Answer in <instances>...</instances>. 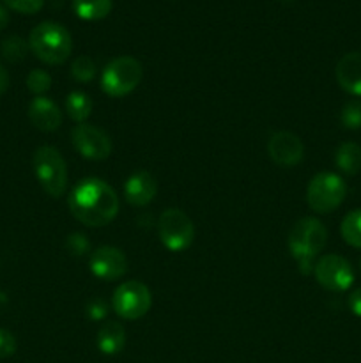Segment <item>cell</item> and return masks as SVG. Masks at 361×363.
<instances>
[{
  "label": "cell",
  "mask_w": 361,
  "mask_h": 363,
  "mask_svg": "<svg viewBox=\"0 0 361 363\" xmlns=\"http://www.w3.org/2000/svg\"><path fill=\"white\" fill-rule=\"evenodd\" d=\"M67 206L71 215L84 225L105 227L119 213V197L103 179L87 177L71 190Z\"/></svg>",
  "instance_id": "1"
},
{
  "label": "cell",
  "mask_w": 361,
  "mask_h": 363,
  "mask_svg": "<svg viewBox=\"0 0 361 363\" xmlns=\"http://www.w3.org/2000/svg\"><path fill=\"white\" fill-rule=\"evenodd\" d=\"M328 241V230L317 218H301L289 233V252L297 261L301 273H310L315 268L314 261Z\"/></svg>",
  "instance_id": "2"
},
{
  "label": "cell",
  "mask_w": 361,
  "mask_h": 363,
  "mask_svg": "<svg viewBox=\"0 0 361 363\" xmlns=\"http://www.w3.org/2000/svg\"><path fill=\"white\" fill-rule=\"evenodd\" d=\"M28 48L39 60L50 66H59L67 60L73 50L69 30L60 23L42 21L32 28L28 35Z\"/></svg>",
  "instance_id": "3"
},
{
  "label": "cell",
  "mask_w": 361,
  "mask_h": 363,
  "mask_svg": "<svg viewBox=\"0 0 361 363\" xmlns=\"http://www.w3.org/2000/svg\"><path fill=\"white\" fill-rule=\"evenodd\" d=\"M32 165H34L35 179L39 181L41 188L50 197L59 199L66 194L67 165L59 149L52 147V145H41L39 149H35Z\"/></svg>",
  "instance_id": "4"
},
{
  "label": "cell",
  "mask_w": 361,
  "mask_h": 363,
  "mask_svg": "<svg viewBox=\"0 0 361 363\" xmlns=\"http://www.w3.org/2000/svg\"><path fill=\"white\" fill-rule=\"evenodd\" d=\"M144 69L134 57L122 55L110 60L101 74V89L110 98H124L140 85Z\"/></svg>",
  "instance_id": "5"
},
{
  "label": "cell",
  "mask_w": 361,
  "mask_h": 363,
  "mask_svg": "<svg viewBox=\"0 0 361 363\" xmlns=\"http://www.w3.org/2000/svg\"><path fill=\"white\" fill-rule=\"evenodd\" d=\"M347 184L338 174L321 172L311 177L306 188V202L315 213H331L345 201Z\"/></svg>",
  "instance_id": "6"
},
{
  "label": "cell",
  "mask_w": 361,
  "mask_h": 363,
  "mask_svg": "<svg viewBox=\"0 0 361 363\" xmlns=\"http://www.w3.org/2000/svg\"><path fill=\"white\" fill-rule=\"evenodd\" d=\"M158 234L163 247L170 252H184L195 240V225L190 216L177 208L161 213L158 220Z\"/></svg>",
  "instance_id": "7"
},
{
  "label": "cell",
  "mask_w": 361,
  "mask_h": 363,
  "mask_svg": "<svg viewBox=\"0 0 361 363\" xmlns=\"http://www.w3.org/2000/svg\"><path fill=\"white\" fill-rule=\"evenodd\" d=\"M152 294L144 282L138 280H130L124 282L113 291L112 308L119 318L126 321H134L140 319L151 311Z\"/></svg>",
  "instance_id": "8"
},
{
  "label": "cell",
  "mask_w": 361,
  "mask_h": 363,
  "mask_svg": "<svg viewBox=\"0 0 361 363\" xmlns=\"http://www.w3.org/2000/svg\"><path fill=\"white\" fill-rule=\"evenodd\" d=\"M315 279L324 289L333 293H342L347 291L354 282V272L350 268L349 261L340 255L329 254L319 259L315 262Z\"/></svg>",
  "instance_id": "9"
},
{
  "label": "cell",
  "mask_w": 361,
  "mask_h": 363,
  "mask_svg": "<svg viewBox=\"0 0 361 363\" xmlns=\"http://www.w3.org/2000/svg\"><path fill=\"white\" fill-rule=\"evenodd\" d=\"M71 142H73L78 155H81L87 160H92V162L106 160L112 155L113 149L108 135L103 130H99L98 126H92V124L87 123L74 126V130L71 131Z\"/></svg>",
  "instance_id": "10"
},
{
  "label": "cell",
  "mask_w": 361,
  "mask_h": 363,
  "mask_svg": "<svg viewBox=\"0 0 361 363\" xmlns=\"http://www.w3.org/2000/svg\"><path fill=\"white\" fill-rule=\"evenodd\" d=\"M91 273L99 280L112 282V280L120 279L127 272V259L122 250L115 247H99L92 252L91 261Z\"/></svg>",
  "instance_id": "11"
},
{
  "label": "cell",
  "mask_w": 361,
  "mask_h": 363,
  "mask_svg": "<svg viewBox=\"0 0 361 363\" xmlns=\"http://www.w3.org/2000/svg\"><path fill=\"white\" fill-rule=\"evenodd\" d=\"M268 152L276 165L294 167L303 160L304 145L297 135L290 131H276L269 137Z\"/></svg>",
  "instance_id": "12"
},
{
  "label": "cell",
  "mask_w": 361,
  "mask_h": 363,
  "mask_svg": "<svg viewBox=\"0 0 361 363\" xmlns=\"http://www.w3.org/2000/svg\"><path fill=\"white\" fill-rule=\"evenodd\" d=\"M156 194H158V183L145 170L131 174L124 183V199L127 204L134 206V208H144V206L151 204Z\"/></svg>",
  "instance_id": "13"
},
{
  "label": "cell",
  "mask_w": 361,
  "mask_h": 363,
  "mask_svg": "<svg viewBox=\"0 0 361 363\" xmlns=\"http://www.w3.org/2000/svg\"><path fill=\"white\" fill-rule=\"evenodd\" d=\"M28 119L38 130L50 133V131H55L60 128L62 112L55 101L45 98V96H38L28 105Z\"/></svg>",
  "instance_id": "14"
},
{
  "label": "cell",
  "mask_w": 361,
  "mask_h": 363,
  "mask_svg": "<svg viewBox=\"0 0 361 363\" xmlns=\"http://www.w3.org/2000/svg\"><path fill=\"white\" fill-rule=\"evenodd\" d=\"M336 82L350 96H361V53L350 52L336 64Z\"/></svg>",
  "instance_id": "15"
},
{
  "label": "cell",
  "mask_w": 361,
  "mask_h": 363,
  "mask_svg": "<svg viewBox=\"0 0 361 363\" xmlns=\"http://www.w3.org/2000/svg\"><path fill=\"white\" fill-rule=\"evenodd\" d=\"M96 346L106 357L119 354L126 346V330L120 323L108 321L98 330L96 335Z\"/></svg>",
  "instance_id": "16"
},
{
  "label": "cell",
  "mask_w": 361,
  "mask_h": 363,
  "mask_svg": "<svg viewBox=\"0 0 361 363\" xmlns=\"http://www.w3.org/2000/svg\"><path fill=\"white\" fill-rule=\"evenodd\" d=\"M335 163L347 176H356L361 170V147L354 142H343L335 152Z\"/></svg>",
  "instance_id": "17"
},
{
  "label": "cell",
  "mask_w": 361,
  "mask_h": 363,
  "mask_svg": "<svg viewBox=\"0 0 361 363\" xmlns=\"http://www.w3.org/2000/svg\"><path fill=\"white\" fill-rule=\"evenodd\" d=\"M73 9L85 21H98L112 13V0H74Z\"/></svg>",
  "instance_id": "18"
},
{
  "label": "cell",
  "mask_w": 361,
  "mask_h": 363,
  "mask_svg": "<svg viewBox=\"0 0 361 363\" xmlns=\"http://www.w3.org/2000/svg\"><path fill=\"white\" fill-rule=\"evenodd\" d=\"M92 103L91 96L87 92H81V91H73L69 96L66 98V112L74 123L78 124H84L85 121L91 117L92 113Z\"/></svg>",
  "instance_id": "19"
},
{
  "label": "cell",
  "mask_w": 361,
  "mask_h": 363,
  "mask_svg": "<svg viewBox=\"0 0 361 363\" xmlns=\"http://www.w3.org/2000/svg\"><path fill=\"white\" fill-rule=\"evenodd\" d=\"M340 233H342V238L347 245L361 248V209H354L343 216Z\"/></svg>",
  "instance_id": "20"
},
{
  "label": "cell",
  "mask_w": 361,
  "mask_h": 363,
  "mask_svg": "<svg viewBox=\"0 0 361 363\" xmlns=\"http://www.w3.org/2000/svg\"><path fill=\"white\" fill-rule=\"evenodd\" d=\"M0 52H2L4 59L9 62H20L27 57L28 43H25L20 35H9L0 45Z\"/></svg>",
  "instance_id": "21"
},
{
  "label": "cell",
  "mask_w": 361,
  "mask_h": 363,
  "mask_svg": "<svg viewBox=\"0 0 361 363\" xmlns=\"http://www.w3.org/2000/svg\"><path fill=\"white\" fill-rule=\"evenodd\" d=\"M71 74L76 82L88 84L96 77V62L88 55H80L71 64Z\"/></svg>",
  "instance_id": "22"
},
{
  "label": "cell",
  "mask_w": 361,
  "mask_h": 363,
  "mask_svg": "<svg viewBox=\"0 0 361 363\" xmlns=\"http://www.w3.org/2000/svg\"><path fill=\"white\" fill-rule=\"evenodd\" d=\"M340 121L347 130H360L361 128V101L360 99H350L343 105L340 112Z\"/></svg>",
  "instance_id": "23"
},
{
  "label": "cell",
  "mask_w": 361,
  "mask_h": 363,
  "mask_svg": "<svg viewBox=\"0 0 361 363\" xmlns=\"http://www.w3.org/2000/svg\"><path fill=\"white\" fill-rule=\"evenodd\" d=\"M27 87L38 98V96H42L45 92L50 91V87H52V77L42 69H32L27 77Z\"/></svg>",
  "instance_id": "24"
},
{
  "label": "cell",
  "mask_w": 361,
  "mask_h": 363,
  "mask_svg": "<svg viewBox=\"0 0 361 363\" xmlns=\"http://www.w3.org/2000/svg\"><path fill=\"white\" fill-rule=\"evenodd\" d=\"M9 9L18 11L21 14H35L42 9L45 0H4Z\"/></svg>",
  "instance_id": "25"
},
{
  "label": "cell",
  "mask_w": 361,
  "mask_h": 363,
  "mask_svg": "<svg viewBox=\"0 0 361 363\" xmlns=\"http://www.w3.org/2000/svg\"><path fill=\"white\" fill-rule=\"evenodd\" d=\"M66 247H67V250H69L73 255H85V254H88V250H91L88 240L84 236V234H80V233L71 234V236L67 238V241H66Z\"/></svg>",
  "instance_id": "26"
},
{
  "label": "cell",
  "mask_w": 361,
  "mask_h": 363,
  "mask_svg": "<svg viewBox=\"0 0 361 363\" xmlns=\"http://www.w3.org/2000/svg\"><path fill=\"white\" fill-rule=\"evenodd\" d=\"M16 339L11 332L0 328V358H9L16 353Z\"/></svg>",
  "instance_id": "27"
},
{
  "label": "cell",
  "mask_w": 361,
  "mask_h": 363,
  "mask_svg": "<svg viewBox=\"0 0 361 363\" xmlns=\"http://www.w3.org/2000/svg\"><path fill=\"white\" fill-rule=\"evenodd\" d=\"M87 314L88 318L94 319V321H101V319H105L106 314H108V307H106V303L103 300H94L91 301V305L87 307Z\"/></svg>",
  "instance_id": "28"
},
{
  "label": "cell",
  "mask_w": 361,
  "mask_h": 363,
  "mask_svg": "<svg viewBox=\"0 0 361 363\" xmlns=\"http://www.w3.org/2000/svg\"><path fill=\"white\" fill-rule=\"evenodd\" d=\"M349 308L354 315L361 318V287H357L356 291H353V293H350Z\"/></svg>",
  "instance_id": "29"
},
{
  "label": "cell",
  "mask_w": 361,
  "mask_h": 363,
  "mask_svg": "<svg viewBox=\"0 0 361 363\" xmlns=\"http://www.w3.org/2000/svg\"><path fill=\"white\" fill-rule=\"evenodd\" d=\"M7 87H9V73H7L6 67L0 64V96L7 91Z\"/></svg>",
  "instance_id": "30"
},
{
  "label": "cell",
  "mask_w": 361,
  "mask_h": 363,
  "mask_svg": "<svg viewBox=\"0 0 361 363\" xmlns=\"http://www.w3.org/2000/svg\"><path fill=\"white\" fill-rule=\"evenodd\" d=\"M7 23H9V13H7L6 7L0 6V30H4Z\"/></svg>",
  "instance_id": "31"
},
{
  "label": "cell",
  "mask_w": 361,
  "mask_h": 363,
  "mask_svg": "<svg viewBox=\"0 0 361 363\" xmlns=\"http://www.w3.org/2000/svg\"><path fill=\"white\" fill-rule=\"evenodd\" d=\"M285 2H289V0H285Z\"/></svg>",
  "instance_id": "32"
},
{
  "label": "cell",
  "mask_w": 361,
  "mask_h": 363,
  "mask_svg": "<svg viewBox=\"0 0 361 363\" xmlns=\"http://www.w3.org/2000/svg\"><path fill=\"white\" fill-rule=\"evenodd\" d=\"M360 266H361V261H360Z\"/></svg>",
  "instance_id": "33"
}]
</instances>
